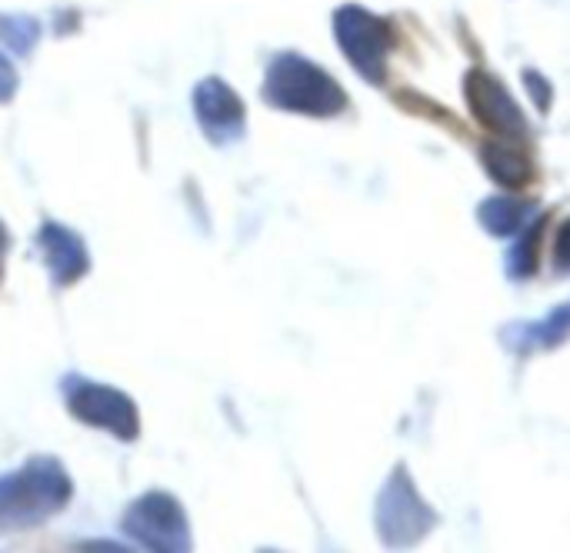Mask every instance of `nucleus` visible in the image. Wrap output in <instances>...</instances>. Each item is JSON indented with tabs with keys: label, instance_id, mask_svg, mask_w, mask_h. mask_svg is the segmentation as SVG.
Listing matches in <instances>:
<instances>
[{
	"label": "nucleus",
	"instance_id": "6e6552de",
	"mask_svg": "<svg viewBox=\"0 0 570 553\" xmlns=\"http://www.w3.org/2000/svg\"><path fill=\"white\" fill-rule=\"evenodd\" d=\"M194 117H197L204 137L214 144H234L247 130L244 100L220 77H204L194 87Z\"/></svg>",
	"mask_w": 570,
	"mask_h": 553
},
{
	"label": "nucleus",
	"instance_id": "2eb2a0df",
	"mask_svg": "<svg viewBox=\"0 0 570 553\" xmlns=\"http://www.w3.org/2000/svg\"><path fill=\"white\" fill-rule=\"evenodd\" d=\"M524 83L534 97V107L538 110H551V100H554V90H551V80L541 77L538 70H524Z\"/></svg>",
	"mask_w": 570,
	"mask_h": 553
},
{
	"label": "nucleus",
	"instance_id": "f03ea898",
	"mask_svg": "<svg viewBox=\"0 0 570 553\" xmlns=\"http://www.w3.org/2000/svg\"><path fill=\"white\" fill-rule=\"evenodd\" d=\"M264 100L287 113L304 117H337L347 107L344 87L314 60L301 53H277L264 73Z\"/></svg>",
	"mask_w": 570,
	"mask_h": 553
},
{
	"label": "nucleus",
	"instance_id": "4468645a",
	"mask_svg": "<svg viewBox=\"0 0 570 553\" xmlns=\"http://www.w3.org/2000/svg\"><path fill=\"white\" fill-rule=\"evenodd\" d=\"M0 40L13 53H30L40 40V20L30 13H0Z\"/></svg>",
	"mask_w": 570,
	"mask_h": 553
},
{
	"label": "nucleus",
	"instance_id": "f3484780",
	"mask_svg": "<svg viewBox=\"0 0 570 553\" xmlns=\"http://www.w3.org/2000/svg\"><path fill=\"white\" fill-rule=\"evenodd\" d=\"M17 70H13V63L0 53V103H10L13 100V93H17Z\"/></svg>",
	"mask_w": 570,
	"mask_h": 553
},
{
	"label": "nucleus",
	"instance_id": "20e7f679",
	"mask_svg": "<svg viewBox=\"0 0 570 553\" xmlns=\"http://www.w3.org/2000/svg\"><path fill=\"white\" fill-rule=\"evenodd\" d=\"M438 527L434 507L417 494L414 477L404 464H397L377 497V534L387 547L421 544Z\"/></svg>",
	"mask_w": 570,
	"mask_h": 553
},
{
	"label": "nucleus",
	"instance_id": "a211bd4d",
	"mask_svg": "<svg viewBox=\"0 0 570 553\" xmlns=\"http://www.w3.org/2000/svg\"><path fill=\"white\" fill-rule=\"evenodd\" d=\"M7 247H10V234H7V227H3V220H0V264H3V257H7Z\"/></svg>",
	"mask_w": 570,
	"mask_h": 553
},
{
	"label": "nucleus",
	"instance_id": "f8f14e48",
	"mask_svg": "<svg viewBox=\"0 0 570 553\" xmlns=\"http://www.w3.org/2000/svg\"><path fill=\"white\" fill-rule=\"evenodd\" d=\"M531 217H534V200L511 197V194H498L478 207V220L491 237H511L521 227H528Z\"/></svg>",
	"mask_w": 570,
	"mask_h": 553
},
{
	"label": "nucleus",
	"instance_id": "ddd939ff",
	"mask_svg": "<svg viewBox=\"0 0 570 553\" xmlns=\"http://www.w3.org/2000/svg\"><path fill=\"white\" fill-rule=\"evenodd\" d=\"M544 227H548V217H531V224L518 230V240H514V247L508 250V260H504L511 280H531L538 274Z\"/></svg>",
	"mask_w": 570,
	"mask_h": 553
},
{
	"label": "nucleus",
	"instance_id": "7ed1b4c3",
	"mask_svg": "<svg viewBox=\"0 0 570 553\" xmlns=\"http://www.w3.org/2000/svg\"><path fill=\"white\" fill-rule=\"evenodd\" d=\"M334 37L344 50V57L351 60V67L374 87L384 83L387 77V57L397 43L394 27L371 13L367 7L347 3L334 13Z\"/></svg>",
	"mask_w": 570,
	"mask_h": 553
},
{
	"label": "nucleus",
	"instance_id": "39448f33",
	"mask_svg": "<svg viewBox=\"0 0 570 553\" xmlns=\"http://www.w3.org/2000/svg\"><path fill=\"white\" fill-rule=\"evenodd\" d=\"M63 401H67L70 417L94 431H104L117 441H137V434H140L137 404L117 387L94 384L87 377H67Z\"/></svg>",
	"mask_w": 570,
	"mask_h": 553
},
{
	"label": "nucleus",
	"instance_id": "dca6fc26",
	"mask_svg": "<svg viewBox=\"0 0 570 553\" xmlns=\"http://www.w3.org/2000/svg\"><path fill=\"white\" fill-rule=\"evenodd\" d=\"M554 270L558 274H570V217L561 224L558 240H554Z\"/></svg>",
	"mask_w": 570,
	"mask_h": 553
},
{
	"label": "nucleus",
	"instance_id": "0eeeda50",
	"mask_svg": "<svg viewBox=\"0 0 570 553\" xmlns=\"http://www.w3.org/2000/svg\"><path fill=\"white\" fill-rule=\"evenodd\" d=\"M464 97H468V107L478 117V124L488 127L494 137L518 140V144L531 140L528 117L521 113L518 100L511 97V90L494 73H488L481 67L468 70V77H464Z\"/></svg>",
	"mask_w": 570,
	"mask_h": 553
},
{
	"label": "nucleus",
	"instance_id": "423d86ee",
	"mask_svg": "<svg viewBox=\"0 0 570 553\" xmlns=\"http://www.w3.org/2000/svg\"><path fill=\"white\" fill-rule=\"evenodd\" d=\"M124 534L140 544L144 551L157 553H180L190 551V524L187 511L180 507L177 497L164 491H150L137 497L127 514H124Z\"/></svg>",
	"mask_w": 570,
	"mask_h": 553
},
{
	"label": "nucleus",
	"instance_id": "9b49d317",
	"mask_svg": "<svg viewBox=\"0 0 570 553\" xmlns=\"http://www.w3.org/2000/svg\"><path fill=\"white\" fill-rule=\"evenodd\" d=\"M484 170L501 187H524L534 177V164L518 150V140H491L481 147Z\"/></svg>",
	"mask_w": 570,
	"mask_h": 553
},
{
	"label": "nucleus",
	"instance_id": "1a4fd4ad",
	"mask_svg": "<svg viewBox=\"0 0 570 553\" xmlns=\"http://www.w3.org/2000/svg\"><path fill=\"white\" fill-rule=\"evenodd\" d=\"M37 247L43 254V264L50 270V280L57 287H70L80 277H87L90 270V254L80 234H73L70 227L57 224V220H43L37 230Z\"/></svg>",
	"mask_w": 570,
	"mask_h": 553
},
{
	"label": "nucleus",
	"instance_id": "f257e3e1",
	"mask_svg": "<svg viewBox=\"0 0 570 553\" xmlns=\"http://www.w3.org/2000/svg\"><path fill=\"white\" fill-rule=\"evenodd\" d=\"M73 497L70 474L57 457H30L23 467L0 474V534L40 527Z\"/></svg>",
	"mask_w": 570,
	"mask_h": 553
},
{
	"label": "nucleus",
	"instance_id": "9d476101",
	"mask_svg": "<svg viewBox=\"0 0 570 553\" xmlns=\"http://www.w3.org/2000/svg\"><path fill=\"white\" fill-rule=\"evenodd\" d=\"M568 337H570V304L554 307V310H551L548 317H541V320L511 324V327L501 334L504 347H508L511 354H521V357H528V354H534V350H554V347H561Z\"/></svg>",
	"mask_w": 570,
	"mask_h": 553
}]
</instances>
